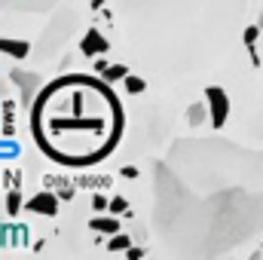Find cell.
I'll list each match as a JSON object with an SVG mask.
<instances>
[{
    "label": "cell",
    "instance_id": "6da1fadb",
    "mask_svg": "<svg viewBox=\"0 0 263 260\" xmlns=\"http://www.w3.org/2000/svg\"><path fill=\"white\" fill-rule=\"evenodd\" d=\"M153 230L172 251H236L263 227V150L181 138L153 162Z\"/></svg>",
    "mask_w": 263,
    "mask_h": 260
},
{
    "label": "cell",
    "instance_id": "7a4b0ae2",
    "mask_svg": "<svg viewBox=\"0 0 263 260\" xmlns=\"http://www.w3.org/2000/svg\"><path fill=\"white\" fill-rule=\"evenodd\" d=\"M245 9L248 0H117L114 18L141 67L190 77L227 55Z\"/></svg>",
    "mask_w": 263,
    "mask_h": 260
},
{
    "label": "cell",
    "instance_id": "3957f363",
    "mask_svg": "<svg viewBox=\"0 0 263 260\" xmlns=\"http://www.w3.org/2000/svg\"><path fill=\"white\" fill-rule=\"evenodd\" d=\"M126 132V110L117 92L89 73L49 80L31 104V135L59 165L86 169L107 159Z\"/></svg>",
    "mask_w": 263,
    "mask_h": 260
},
{
    "label": "cell",
    "instance_id": "277c9868",
    "mask_svg": "<svg viewBox=\"0 0 263 260\" xmlns=\"http://www.w3.org/2000/svg\"><path fill=\"white\" fill-rule=\"evenodd\" d=\"M70 22H73V15L70 12H62V15H55L52 22H49V31H46V37H43V43H40V55L37 59H49L59 46H65L67 34H70Z\"/></svg>",
    "mask_w": 263,
    "mask_h": 260
},
{
    "label": "cell",
    "instance_id": "5b68a950",
    "mask_svg": "<svg viewBox=\"0 0 263 260\" xmlns=\"http://www.w3.org/2000/svg\"><path fill=\"white\" fill-rule=\"evenodd\" d=\"M205 104H208V110H211V126L220 129V126L227 123V117H230V95H227V89L208 86V89H205Z\"/></svg>",
    "mask_w": 263,
    "mask_h": 260
},
{
    "label": "cell",
    "instance_id": "8992f818",
    "mask_svg": "<svg viewBox=\"0 0 263 260\" xmlns=\"http://www.w3.org/2000/svg\"><path fill=\"white\" fill-rule=\"evenodd\" d=\"M80 49H83V55H101V52H110V40L98 28H89L80 40Z\"/></svg>",
    "mask_w": 263,
    "mask_h": 260
},
{
    "label": "cell",
    "instance_id": "52a82bcc",
    "mask_svg": "<svg viewBox=\"0 0 263 260\" xmlns=\"http://www.w3.org/2000/svg\"><path fill=\"white\" fill-rule=\"evenodd\" d=\"M55 3H62V0H3V6L12 12H46Z\"/></svg>",
    "mask_w": 263,
    "mask_h": 260
},
{
    "label": "cell",
    "instance_id": "ba28073f",
    "mask_svg": "<svg viewBox=\"0 0 263 260\" xmlns=\"http://www.w3.org/2000/svg\"><path fill=\"white\" fill-rule=\"evenodd\" d=\"M31 43L28 40H9V37H0V52L9 55V59H28L31 55Z\"/></svg>",
    "mask_w": 263,
    "mask_h": 260
},
{
    "label": "cell",
    "instance_id": "9c48e42d",
    "mask_svg": "<svg viewBox=\"0 0 263 260\" xmlns=\"http://www.w3.org/2000/svg\"><path fill=\"white\" fill-rule=\"evenodd\" d=\"M28 208L31 211H40V214H55L59 211V196H52V193H37L34 199H28Z\"/></svg>",
    "mask_w": 263,
    "mask_h": 260
},
{
    "label": "cell",
    "instance_id": "30bf717a",
    "mask_svg": "<svg viewBox=\"0 0 263 260\" xmlns=\"http://www.w3.org/2000/svg\"><path fill=\"white\" fill-rule=\"evenodd\" d=\"M89 224H92V230H98V233H107V236L120 233V220H117V217H95V220H89Z\"/></svg>",
    "mask_w": 263,
    "mask_h": 260
},
{
    "label": "cell",
    "instance_id": "8fae6325",
    "mask_svg": "<svg viewBox=\"0 0 263 260\" xmlns=\"http://www.w3.org/2000/svg\"><path fill=\"white\" fill-rule=\"evenodd\" d=\"M260 31H263V25L257 22V25H245L242 28V43L251 49V46H257V40H260Z\"/></svg>",
    "mask_w": 263,
    "mask_h": 260
},
{
    "label": "cell",
    "instance_id": "7c38bea8",
    "mask_svg": "<svg viewBox=\"0 0 263 260\" xmlns=\"http://www.w3.org/2000/svg\"><path fill=\"white\" fill-rule=\"evenodd\" d=\"M101 73H104V80H107V83H114V80H126L132 70L126 65H110V67H104Z\"/></svg>",
    "mask_w": 263,
    "mask_h": 260
},
{
    "label": "cell",
    "instance_id": "4fadbf2b",
    "mask_svg": "<svg viewBox=\"0 0 263 260\" xmlns=\"http://www.w3.org/2000/svg\"><path fill=\"white\" fill-rule=\"evenodd\" d=\"M123 83H126V92H129V95H141V92L147 89V80H144V77H138V73L126 77Z\"/></svg>",
    "mask_w": 263,
    "mask_h": 260
},
{
    "label": "cell",
    "instance_id": "5bb4252c",
    "mask_svg": "<svg viewBox=\"0 0 263 260\" xmlns=\"http://www.w3.org/2000/svg\"><path fill=\"white\" fill-rule=\"evenodd\" d=\"M129 245H132L129 236H117V233H114V239L107 242V248H110V251H123V248H129Z\"/></svg>",
    "mask_w": 263,
    "mask_h": 260
},
{
    "label": "cell",
    "instance_id": "9a60e30c",
    "mask_svg": "<svg viewBox=\"0 0 263 260\" xmlns=\"http://www.w3.org/2000/svg\"><path fill=\"white\" fill-rule=\"evenodd\" d=\"M110 211H114V214H123V211H129V202H126L123 196H117V199L110 202Z\"/></svg>",
    "mask_w": 263,
    "mask_h": 260
},
{
    "label": "cell",
    "instance_id": "2e32d148",
    "mask_svg": "<svg viewBox=\"0 0 263 260\" xmlns=\"http://www.w3.org/2000/svg\"><path fill=\"white\" fill-rule=\"evenodd\" d=\"M6 211H9V214H15V211H18V193L6 196Z\"/></svg>",
    "mask_w": 263,
    "mask_h": 260
},
{
    "label": "cell",
    "instance_id": "e0dca14e",
    "mask_svg": "<svg viewBox=\"0 0 263 260\" xmlns=\"http://www.w3.org/2000/svg\"><path fill=\"white\" fill-rule=\"evenodd\" d=\"M92 205H95V208H98V211H104V208H110V205H107V199H104V196H95V199H92Z\"/></svg>",
    "mask_w": 263,
    "mask_h": 260
},
{
    "label": "cell",
    "instance_id": "ac0fdd59",
    "mask_svg": "<svg viewBox=\"0 0 263 260\" xmlns=\"http://www.w3.org/2000/svg\"><path fill=\"white\" fill-rule=\"evenodd\" d=\"M190 120H193V126H196L199 120H202V104H196V107H190Z\"/></svg>",
    "mask_w": 263,
    "mask_h": 260
},
{
    "label": "cell",
    "instance_id": "d6986e66",
    "mask_svg": "<svg viewBox=\"0 0 263 260\" xmlns=\"http://www.w3.org/2000/svg\"><path fill=\"white\" fill-rule=\"evenodd\" d=\"M135 175H138V172H135L132 165H126V169H123V178H135Z\"/></svg>",
    "mask_w": 263,
    "mask_h": 260
},
{
    "label": "cell",
    "instance_id": "ffe728a7",
    "mask_svg": "<svg viewBox=\"0 0 263 260\" xmlns=\"http://www.w3.org/2000/svg\"><path fill=\"white\" fill-rule=\"evenodd\" d=\"M104 3H107V0H92V6H95V9H101Z\"/></svg>",
    "mask_w": 263,
    "mask_h": 260
},
{
    "label": "cell",
    "instance_id": "44dd1931",
    "mask_svg": "<svg viewBox=\"0 0 263 260\" xmlns=\"http://www.w3.org/2000/svg\"><path fill=\"white\" fill-rule=\"evenodd\" d=\"M260 25H263V12H260Z\"/></svg>",
    "mask_w": 263,
    "mask_h": 260
}]
</instances>
